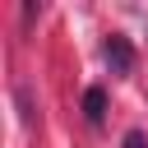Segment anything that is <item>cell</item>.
Returning <instances> with one entry per match:
<instances>
[{
  "instance_id": "1",
  "label": "cell",
  "mask_w": 148,
  "mask_h": 148,
  "mask_svg": "<svg viewBox=\"0 0 148 148\" xmlns=\"http://www.w3.org/2000/svg\"><path fill=\"white\" fill-rule=\"evenodd\" d=\"M106 65H111V74H130L134 69V51H130L125 37H111L106 42Z\"/></svg>"
},
{
  "instance_id": "2",
  "label": "cell",
  "mask_w": 148,
  "mask_h": 148,
  "mask_svg": "<svg viewBox=\"0 0 148 148\" xmlns=\"http://www.w3.org/2000/svg\"><path fill=\"white\" fill-rule=\"evenodd\" d=\"M83 116H88L92 125H102V116H106V92H102V88H88V92H83Z\"/></svg>"
},
{
  "instance_id": "3",
  "label": "cell",
  "mask_w": 148,
  "mask_h": 148,
  "mask_svg": "<svg viewBox=\"0 0 148 148\" xmlns=\"http://www.w3.org/2000/svg\"><path fill=\"white\" fill-rule=\"evenodd\" d=\"M125 148H148V134H143V130H130V134H125Z\"/></svg>"
}]
</instances>
